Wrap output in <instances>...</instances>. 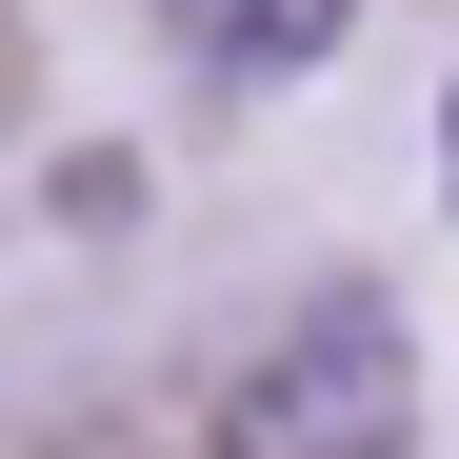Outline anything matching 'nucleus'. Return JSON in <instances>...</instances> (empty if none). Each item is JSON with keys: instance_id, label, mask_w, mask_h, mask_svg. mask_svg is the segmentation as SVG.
I'll return each instance as SVG.
<instances>
[{"instance_id": "nucleus-1", "label": "nucleus", "mask_w": 459, "mask_h": 459, "mask_svg": "<svg viewBox=\"0 0 459 459\" xmlns=\"http://www.w3.org/2000/svg\"><path fill=\"white\" fill-rule=\"evenodd\" d=\"M420 439V340H400V299H299V320L220 379V459H400Z\"/></svg>"}, {"instance_id": "nucleus-2", "label": "nucleus", "mask_w": 459, "mask_h": 459, "mask_svg": "<svg viewBox=\"0 0 459 459\" xmlns=\"http://www.w3.org/2000/svg\"><path fill=\"white\" fill-rule=\"evenodd\" d=\"M180 21H200V60H220V81H299V60L340 40V0H180Z\"/></svg>"}, {"instance_id": "nucleus-3", "label": "nucleus", "mask_w": 459, "mask_h": 459, "mask_svg": "<svg viewBox=\"0 0 459 459\" xmlns=\"http://www.w3.org/2000/svg\"><path fill=\"white\" fill-rule=\"evenodd\" d=\"M439 160H459V100H439Z\"/></svg>"}]
</instances>
